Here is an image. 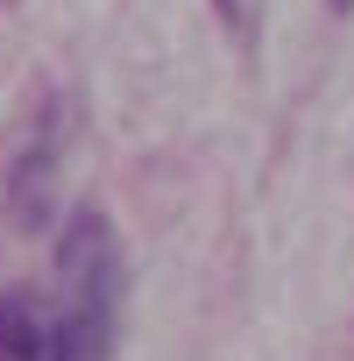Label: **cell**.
<instances>
[{"label":"cell","mask_w":354,"mask_h":361,"mask_svg":"<svg viewBox=\"0 0 354 361\" xmlns=\"http://www.w3.org/2000/svg\"><path fill=\"white\" fill-rule=\"evenodd\" d=\"M128 262L106 213H71L43 283L0 290V361H114Z\"/></svg>","instance_id":"6da1fadb"},{"label":"cell","mask_w":354,"mask_h":361,"mask_svg":"<svg viewBox=\"0 0 354 361\" xmlns=\"http://www.w3.org/2000/svg\"><path fill=\"white\" fill-rule=\"evenodd\" d=\"M213 8H220V22H227L241 43H255V0H213Z\"/></svg>","instance_id":"3957f363"},{"label":"cell","mask_w":354,"mask_h":361,"mask_svg":"<svg viewBox=\"0 0 354 361\" xmlns=\"http://www.w3.org/2000/svg\"><path fill=\"white\" fill-rule=\"evenodd\" d=\"M57 156H64V106L43 99L29 114V128L15 135V156H8V213L15 227H43L50 206H57Z\"/></svg>","instance_id":"7a4b0ae2"},{"label":"cell","mask_w":354,"mask_h":361,"mask_svg":"<svg viewBox=\"0 0 354 361\" xmlns=\"http://www.w3.org/2000/svg\"><path fill=\"white\" fill-rule=\"evenodd\" d=\"M326 8H333V15H354V0H326Z\"/></svg>","instance_id":"277c9868"}]
</instances>
